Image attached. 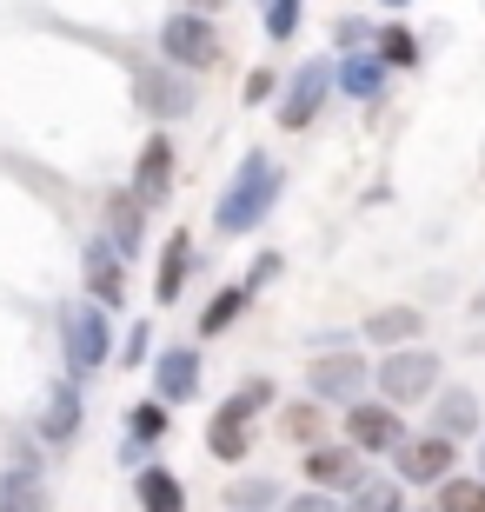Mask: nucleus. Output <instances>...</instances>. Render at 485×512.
Returning <instances> with one entry per match:
<instances>
[{"label":"nucleus","mask_w":485,"mask_h":512,"mask_svg":"<svg viewBox=\"0 0 485 512\" xmlns=\"http://www.w3.org/2000/svg\"><path fill=\"white\" fill-rule=\"evenodd\" d=\"M432 433H439V439H472V433H479V399H472L466 386L432 393Z\"/></svg>","instance_id":"nucleus-15"},{"label":"nucleus","mask_w":485,"mask_h":512,"mask_svg":"<svg viewBox=\"0 0 485 512\" xmlns=\"http://www.w3.org/2000/svg\"><path fill=\"white\" fill-rule=\"evenodd\" d=\"M366 40H373L366 20H339V47H346V54H366Z\"/></svg>","instance_id":"nucleus-34"},{"label":"nucleus","mask_w":485,"mask_h":512,"mask_svg":"<svg viewBox=\"0 0 485 512\" xmlns=\"http://www.w3.org/2000/svg\"><path fill=\"white\" fill-rule=\"evenodd\" d=\"M167 193H173V133H147L140 167H133V200L140 207H160Z\"/></svg>","instance_id":"nucleus-10"},{"label":"nucleus","mask_w":485,"mask_h":512,"mask_svg":"<svg viewBox=\"0 0 485 512\" xmlns=\"http://www.w3.org/2000/svg\"><path fill=\"white\" fill-rule=\"evenodd\" d=\"M379 60H386V74L392 67H412V60H419V40H412L406 27H379Z\"/></svg>","instance_id":"nucleus-28"},{"label":"nucleus","mask_w":485,"mask_h":512,"mask_svg":"<svg viewBox=\"0 0 485 512\" xmlns=\"http://www.w3.org/2000/svg\"><path fill=\"white\" fill-rule=\"evenodd\" d=\"M399 479L406 486H439V479H452V459H459V446L439 433H406V446H399Z\"/></svg>","instance_id":"nucleus-8"},{"label":"nucleus","mask_w":485,"mask_h":512,"mask_svg":"<svg viewBox=\"0 0 485 512\" xmlns=\"http://www.w3.org/2000/svg\"><path fill=\"white\" fill-rule=\"evenodd\" d=\"M180 74V67H173ZM167 67H133V94H140V107H147L153 120H180L193 107V87L187 80H173Z\"/></svg>","instance_id":"nucleus-9"},{"label":"nucleus","mask_w":485,"mask_h":512,"mask_svg":"<svg viewBox=\"0 0 485 512\" xmlns=\"http://www.w3.org/2000/svg\"><path fill=\"white\" fill-rule=\"evenodd\" d=\"M339 512H406V493H399V479H359L339 499Z\"/></svg>","instance_id":"nucleus-22"},{"label":"nucleus","mask_w":485,"mask_h":512,"mask_svg":"<svg viewBox=\"0 0 485 512\" xmlns=\"http://www.w3.org/2000/svg\"><path fill=\"white\" fill-rule=\"evenodd\" d=\"M432 512H485V479H439Z\"/></svg>","instance_id":"nucleus-24"},{"label":"nucleus","mask_w":485,"mask_h":512,"mask_svg":"<svg viewBox=\"0 0 485 512\" xmlns=\"http://www.w3.org/2000/svg\"><path fill=\"white\" fill-rule=\"evenodd\" d=\"M306 479H313V493H353V486H359V453H353V446L319 439L313 453H306Z\"/></svg>","instance_id":"nucleus-12"},{"label":"nucleus","mask_w":485,"mask_h":512,"mask_svg":"<svg viewBox=\"0 0 485 512\" xmlns=\"http://www.w3.org/2000/svg\"><path fill=\"white\" fill-rule=\"evenodd\" d=\"M266 34H273V40L299 34V0H266Z\"/></svg>","instance_id":"nucleus-30"},{"label":"nucleus","mask_w":485,"mask_h":512,"mask_svg":"<svg viewBox=\"0 0 485 512\" xmlns=\"http://www.w3.org/2000/svg\"><path fill=\"white\" fill-rule=\"evenodd\" d=\"M153 326H133V333H127V346H120V366H140V360H147V353H153Z\"/></svg>","instance_id":"nucleus-32"},{"label":"nucleus","mask_w":485,"mask_h":512,"mask_svg":"<svg viewBox=\"0 0 485 512\" xmlns=\"http://www.w3.org/2000/svg\"><path fill=\"white\" fill-rule=\"evenodd\" d=\"M187 273H193V240H187V233H173L167 247H160V280H153V300L173 306L180 293H187Z\"/></svg>","instance_id":"nucleus-20"},{"label":"nucleus","mask_w":485,"mask_h":512,"mask_svg":"<svg viewBox=\"0 0 485 512\" xmlns=\"http://www.w3.org/2000/svg\"><path fill=\"white\" fill-rule=\"evenodd\" d=\"M280 512H339L333 493H299V499H280Z\"/></svg>","instance_id":"nucleus-33"},{"label":"nucleus","mask_w":485,"mask_h":512,"mask_svg":"<svg viewBox=\"0 0 485 512\" xmlns=\"http://www.w3.org/2000/svg\"><path fill=\"white\" fill-rule=\"evenodd\" d=\"M60 360H67V373H100L113 360V326L94 300L60 306Z\"/></svg>","instance_id":"nucleus-2"},{"label":"nucleus","mask_w":485,"mask_h":512,"mask_svg":"<svg viewBox=\"0 0 485 512\" xmlns=\"http://www.w3.org/2000/svg\"><path fill=\"white\" fill-rule=\"evenodd\" d=\"M80 413H87V406H80V386L60 380L54 399H47V413H40V439H47V446H67V439L80 433Z\"/></svg>","instance_id":"nucleus-19"},{"label":"nucleus","mask_w":485,"mask_h":512,"mask_svg":"<svg viewBox=\"0 0 485 512\" xmlns=\"http://www.w3.org/2000/svg\"><path fill=\"white\" fill-rule=\"evenodd\" d=\"M479 313H485V293H479Z\"/></svg>","instance_id":"nucleus-40"},{"label":"nucleus","mask_w":485,"mask_h":512,"mask_svg":"<svg viewBox=\"0 0 485 512\" xmlns=\"http://www.w3.org/2000/svg\"><path fill=\"white\" fill-rule=\"evenodd\" d=\"M366 360L359 353H346V346H333V353H313V366H306V393L319 399V406H353V393H366Z\"/></svg>","instance_id":"nucleus-5"},{"label":"nucleus","mask_w":485,"mask_h":512,"mask_svg":"<svg viewBox=\"0 0 485 512\" xmlns=\"http://www.w3.org/2000/svg\"><path fill=\"white\" fill-rule=\"evenodd\" d=\"M153 393H160V406L200 399V353H193V346H167V353L153 360Z\"/></svg>","instance_id":"nucleus-11"},{"label":"nucleus","mask_w":485,"mask_h":512,"mask_svg":"<svg viewBox=\"0 0 485 512\" xmlns=\"http://www.w3.org/2000/svg\"><path fill=\"white\" fill-rule=\"evenodd\" d=\"M133 499H140V512H187V486L167 466H140L133 473Z\"/></svg>","instance_id":"nucleus-17"},{"label":"nucleus","mask_w":485,"mask_h":512,"mask_svg":"<svg viewBox=\"0 0 485 512\" xmlns=\"http://www.w3.org/2000/svg\"><path fill=\"white\" fill-rule=\"evenodd\" d=\"M213 7H226V0H193V14H213Z\"/></svg>","instance_id":"nucleus-37"},{"label":"nucleus","mask_w":485,"mask_h":512,"mask_svg":"<svg viewBox=\"0 0 485 512\" xmlns=\"http://www.w3.org/2000/svg\"><path fill=\"white\" fill-rule=\"evenodd\" d=\"M127 439H140V446H160V439H167V406H160V399H140V406L127 413Z\"/></svg>","instance_id":"nucleus-25"},{"label":"nucleus","mask_w":485,"mask_h":512,"mask_svg":"<svg viewBox=\"0 0 485 512\" xmlns=\"http://www.w3.org/2000/svg\"><path fill=\"white\" fill-rule=\"evenodd\" d=\"M87 293H94L100 313L127 300V260H120L107 240H94V247H87Z\"/></svg>","instance_id":"nucleus-13"},{"label":"nucleus","mask_w":485,"mask_h":512,"mask_svg":"<svg viewBox=\"0 0 485 512\" xmlns=\"http://www.w3.org/2000/svg\"><path fill=\"white\" fill-rule=\"evenodd\" d=\"M386 7H406V0H386Z\"/></svg>","instance_id":"nucleus-39"},{"label":"nucleus","mask_w":485,"mask_h":512,"mask_svg":"<svg viewBox=\"0 0 485 512\" xmlns=\"http://www.w3.org/2000/svg\"><path fill=\"white\" fill-rule=\"evenodd\" d=\"M266 280H280V253H260V260H253V273H246L240 286H246V293H260Z\"/></svg>","instance_id":"nucleus-31"},{"label":"nucleus","mask_w":485,"mask_h":512,"mask_svg":"<svg viewBox=\"0 0 485 512\" xmlns=\"http://www.w3.org/2000/svg\"><path fill=\"white\" fill-rule=\"evenodd\" d=\"M280 180H286V173L273 167V160H266L260 147H253V153L240 160V173L226 180L220 207H213V227H220V233H253V227L266 220V213L280 207Z\"/></svg>","instance_id":"nucleus-1"},{"label":"nucleus","mask_w":485,"mask_h":512,"mask_svg":"<svg viewBox=\"0 0 485 512\" xmlns=\"http://www.w3.org/2000/svg\"><path fill=\"white\" fill-rule=\"evenodd\" d=\"M286 433L293 439H319V413L313 406H293V413H286Z\"/></svg>","instance_id":"nucleus-35"},{"label":"nucleus","mask_w":485,"mask_h":512,"mask_svg":"<svg viewBox=\"0 0 485 512\" xmlns=\"http://www.w3.org/2000/svg\"><path fill=\"white\" fill-rule=\"evenodd\" d=\"M479 479H485V446H479Z\"/></svg>","instance_id":"nucleus-38"},{"label":"nucleus","mask_w":485,"mask_h":512,"mask_svg":"<svg viewBox=\"0 0 485 512\" xmlns=\"http://www.w3.org/2000/svg\"><path fill=\"white\" fill-rule=\"evenodd\" d=\"M140 240H147V207H140L133 193H107V247L120 253V260H133Z\"/></svg>","instance_id":"nucleus-14"},{"label":"nucleus","mask_w":485,"mask_h":512,"mask_svg":"<svg viewBox=\"0 0 485 512\" xmlns=\"http://www.w3.org/2000/svg\"><path fill=\"white\" fill-rule=\"evenodd\" d=\"M379 393H386V406H419V399L439 393V360H432L426 346H399V353H386L379 360Z\"/></svg>","instance_id":"nucleus-3"},{"label":"nucleus","mask_w":485,"mask_h":512,"mask_svg":"<svg viewBox=\"0 0 485 512\" xmlns=\"http://www.w3.org/2000/svg\"><path fill=\"white\" fill-rule=\"evenodd\" d=\"M0 512H47V486H40V466H7L0 473Z\"/></svg>","instance_id":"nucleus-21"},{"label":"nucleus","mask_w":485,"mask_h":512,"mask_svg":"<svg viewBox=\"0 0 485 512\" xmlns=\"http://www.w3.org/2000/svg\"><path fill=\"white\" fill-rule=\"evenodd\" d=\"M346 446L353 453H399L406 446V419L386 399H366V406H346Z\"/></svg>","instance_id":"nucleus-6"},{"label":"nucleus","mask_w":485,"mask_h":512,"mask_svg":"<svg viewBox=\"0 0 485 512\" xmlns=\"http://www.w3.org/2000/svg\"><path fill=\"white\" fill-rule=\"evenodd\" d=\"M206 453H213V459H240L246 453V419L213 413V426H206Z\"/></svg>","instance_id":"nucleus-26"},{"label":"nucleus","mask_w":485,"mask_h":512,"mask_svg":"<svg viewBox=\"0 0 485 512\" xmlns=\"http://www.w3.org/2000/svg\"><path fill=\"white\" fill-rule=\"evenodd\" d=\"M359 333L399 353L406 340H419V333H426V313H419V306H379V313H366V326H359Z\"/></svg>","instance_id":"nucleus-18"},{"label":"nucleus","mask_w":485,"mask_h":512,"mask_svg":"<svg viewBox=\"0 0 485 512\" xmlns=\"http://www.w3.org/2000/svg\"><path fill=\"white\" fill-rule=\"evenodd\" d=\"M226 506L233 512H273L280 506V486H273V479H240V486L226 493Z\"/></svg>","instance_id":"nucleus-27"},{"label":"nucleus","mask_w":485,"mask_h":512,"mask_svg":"<svg viewBox=\"0 0 485 512\" xmlns=\"http://www.w3.org/2000/svg\"><path fill=\"white\" fill-rule=\"evenodd\" d=\"M326 87H333V60H306V67H293V74H286V94H280V127L286 133L313 127Z\"/></svg>","instance_id":"nucleus-7"},{"label":"nucleus","mask_w":485,"mask_h":512,"mask_svg":"<svg viewBox=\"0 0 485 512\" xmlns=\"http://www.w3.org/2000/svg\"><path fill=\"white\" fill-rule=\"evenodd\" d=\"M246 300H253L246 286H226V293H213V300H206V313H200V333H206V340H220L226 326L246 313Z\"/></svg>","instance_id":"nucleus-23"},{"label":"nucleus","mask_w":485,"mask_h":512,"mask_svg":"<svg viewBox=\"0 0 485 512\" xmlns=\"http://www.w3.org/2000/svg\"><path fill=\"white\" fill-rule=\"evenodd\" d=\"M246 100H253V107H260V100H273V74H266V67L246 80Z\"/></svg>","instance_id":"nucleus-36"},{"label":"nucleus","mask_w":485,"mask_h":512,"mask_svg":"<svg viewBox=\"0 0 485 512\" xmlns=\"http://www.w3.org/2000/svg\"><path fill=\"white\" fill-rule=\"evenodd\" d=\"M333 87L353 100H379L386 94V60L379 54H339L333 60Z\"/></svg>","instance_id":"nucleus-16"},{"label":"nucleus","mask_w":485,"mask_h":512,"mask_svg":"<svg viewBox=\"0 0 485 512\" xmlns=\"http://www.w3.org/2000/svg\"><path fill=\"white\" fill-rule=\"evenodd\" d=\"M260 406H273V386H266V380H246L240 393H233V399L220 406V413H226V419H253Z\"/></svg>","instance_id":"nucleus-29"},{"label":"nucleus","mask_w":485,"mask_h":512,"mask_svg":"<svg viewBox=\"0 0 485 512\" xmlns=\"http://www.w3.org/2000/svg\"><path fill=\"white\" fill-rule=\"evenodd\" d=\"M160 54L180 67V74H206L213 60H220V34H213V20L206 14H173L167 27H160Z\"/></svg>","instance_id":"nucleus-4"}]
</instances>
